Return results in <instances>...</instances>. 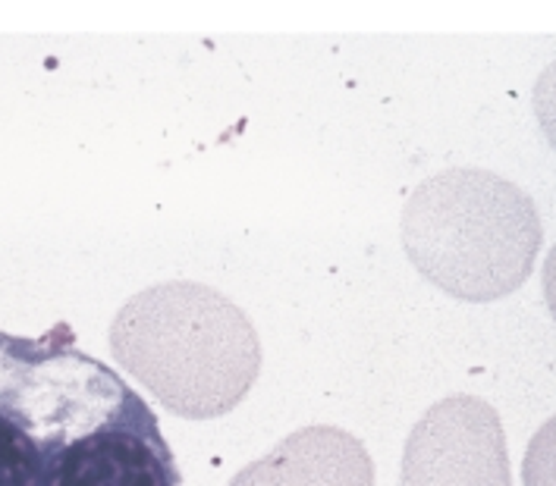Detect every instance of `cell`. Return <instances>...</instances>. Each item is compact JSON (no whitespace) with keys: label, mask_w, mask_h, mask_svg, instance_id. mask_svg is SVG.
<instances>
[{"label":"cell","mask_w":556,"mask_h":486,"mask_svg":"<svg viewBox=\"0 0 556 486\" xmlns=\"http://www.w3.org/2000/svg\"><path fill=\"white\" fill-rule=\"evenodd\" d=\"M418 273L463 302H497L528 280L541 223L534 204L491 172H440L418 186L403 217Z\"/></svg>","instance_id":"obj_3"},{"label":"cell","mask_w":556,"mask_h":486,"mask_svg":"<svg viewBox=\"0 0 556 486\" xmlns=\"http://www.w3.org/2000/svg\"><path fill=\"white\" fill-rule=\"evenodd\" d=\"M54 486H182L174 449L139 393L73 446Z\"/></svg>","instance_id":"obj_5"},{"label":"cell","mask_w":556,"mask_h":486,"mask_svg":"<svg viewBox=\"0 0 556 486\" xmlns=\"http://www.w3.org/2000/svg\"><path fill=\"white\" fill-rule=\"evenodd\" d=\"M403 486H513L497 408L478 396L431 405L409 433Z\"/></svg>","instance_id":"obj_4"},{"label":"cell","mask_w":556,"mask_h":486,"mask_svg":"<svg viewBox=\"0 0 556 486\" xmlns=\"http://www.w3.org/2000/svg\"><path fill=\"white\" fill-rule=\"evenodd\" d=\"M230 486H375V461L350 430L312 424L245 464Z\"/></svg>","instance_id":"obj_6"},{"label":"cell","mask_w":556,"mask_h":486,"mask_svg":"<svg viewBox=\"0 0 556 486\" xmlns=\"http://www.w3.org/2000/svg\"><path fill=\"white\" fill-rule=\"evenodd\" d=\"M111 351L176 418L230 414L262 373L252 320L217 289L174 280L132 295L111 323Z\"/></svg>","instance_id":"obj_1"},{"label":"cell","mask_w":556,"mask_h":486,"mask_svg":"<svg viewBox=\"0 0 556 486\" xmlns=\"http://www.w3.org/2000/svg\"><path fill=\"white\" fill-rule=\"evenodd\" d=\"M132 393L66 323L38 340L0 330V486H54L73 446Z\"/></svg>","instance_id":"obj_2"}]
</instances>
